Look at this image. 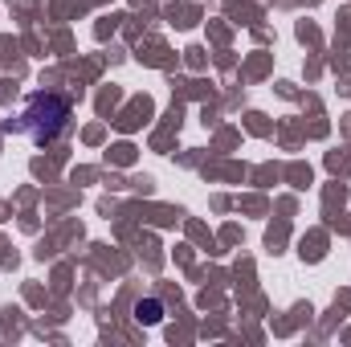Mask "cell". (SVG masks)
<instances>
[{
	"label": "cell",
	"mask_w": 351,
	"mask_h": 347,
	"mask_svg": "<svg viewBox=\"0 0 351 347\" xmlns=\"http://www.w3.org/2000/svg\"><path fill=\"white\" fill-rule=\"evenodd\" d=\"M66 119H70V106L58 98V94H37V98H29V106H25V115L12 123L21 135H29L33 143H49V139H58L62 131H66Z\"/></svg>",
	"instance_id": "1"
},
{
	"label": "cell",
	"mask_w": 351,
	"mask_h": 347,
	"mask_svg": "<svg viewBox=\"0 0 351 347\" xmlns=\"http://www.w3.org/2000/svg\"><path fill=\"white\" fill-rule=\"evenodd\" d=\"M135 319L147 323V327H156V323L164 319V302H160V298H139V302H135Z\"/></svg>",
	"instance_id": "2"
}]
</instances>
